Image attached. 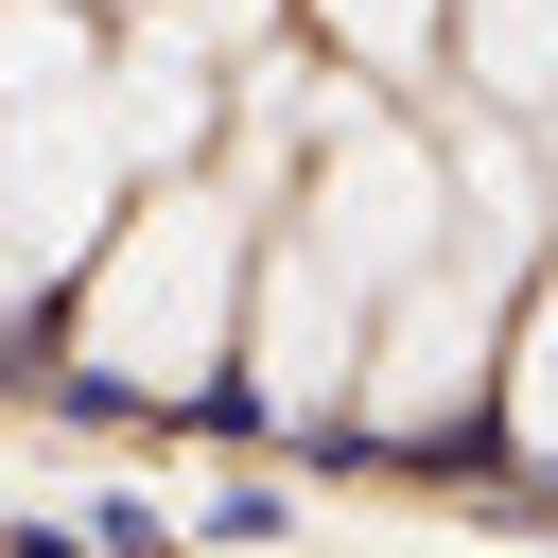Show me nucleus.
Masks as SVG:
<instances>
[{"label":"nucleus","mask_w":558,"mask_h":558,"mask_svg":"<svg viewBox=\"0 0 558 558\" xmlns=\"http://www.w3.org/2000/svg\"><path fill=\"white\" fill-rule=\"evenodd\" d=\"M70 279H87V296H70L87 384H122V401H192V384L227 366V331H244V192L157 174V209H122Z\"/></svg>","instance_id":"f257e3e1"},{"label":"nucleus","mask_w":558,"mask_h":558,"mask_svg":"<svg viewBox=\"0 0 558 558\" xmlns=\"http://www.w3.org/2000/svg\"><path fill=\"white\" fill-rule=\"evenodd\" d=\"M366 331H384V296L279 209V244H262V331H244V349H262V401H279V418H331V401L366 384Z\"/></svg>","instance_id":"7ed1b4c3"},{"label":"nucleus","mask_w":558,"mask_h":558,"mask_svg":"<svg viewBox=\"0 0 558 558\" xmlns=\"http://www.w3.org/2000/svg\"><path fill=\"white\" fill-rule=\"evenodd\" d=\"M506 436H523V471H558V296H523V349H506Z\"/></svg>","instance_id":"423d86ee"},{"label":"nucleus","mask_w":558,"mask_h":558,"mask_svg":"<svg viewBox=\"0 0 558 558\" xmlns=\"http://www.w3.org/2000/svg\"><path fill=\"white\" fill-rule=\"evenodd\" d=\"M314 17H331V52H349V70H418L453 0H314Z\"/></svg>","instance_id":"0eeeda50"},{"label":"nucleus","mask_w":558,"mask_h":558,"mask_svg":"<svg viewBox=\"0 0 558 558\" xmlns=\"http://www.w3.org/2000/svg\"><path fill=\"white\" fill-rule=\"evenodd\" d=\"M122 87H105V35L87 0H0V244L17 279H70L105 227H122Z\"/></svg>","instance_id":"f03ea898"},{"label":"nucleus","mask_w":558,"mask_h":558,"mask_svg":"<svg viewBox=\"0 0 558 558\" xmlns=\"http://www.w3.org/2000/svg\"><path fill=\"white\" fill-rule=\"evenodd\" d=\"M453 35L506 105H558V0H453Z\"/></svg>","instance_id":"39448f33"},{"label":"nucleus","mask_w":558,"mask_h":558,"mask_svg":"<svg viewBox=\"0 0 558 558\" xmlns=\"http://www.w3.org/2000/svg\"><path fill=\"white\" fill-rule=\"evenodd\" d=\"M105 87H122V157L140 174H192V140H209V35L192 17H140L105 52Z\"/></svg>","instance_id":"20e7f679"}]
</instances>
